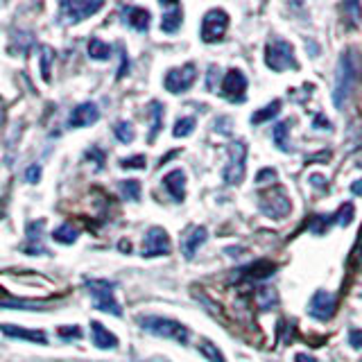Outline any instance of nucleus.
Returning <instances> with one entry per match:
<instances>
[{
  "mask_svg": "<svg viewBox=\"0 0 362 362\" xmlns=\"http://www.w3.org/2000/svg\"><path fill=\"white\" fill-rule=\"evenodd\" d=\"M204 240H206V229L204 226H192V229L181 238V252H184V258H192L197 254L199 245H204Z\"/></svg>",
  "mask_w": 362,
  "mask_h": 362,
  "instance_id": "2eb2a0df",
  "label": "nucleus"
},
{
  "mask_svg": "<svg viewBox=\"0 0 362 362\" xmlns=\"http://www.w3.org/2000/svg\"><path fill=\"white\" fill-rule=\"evenodd\" d=\"M351 192H354V195H362V179H358V181L351 184Z\"/></svg>",
  "mask_w": 362,
  "mask_h": 362,
  "instance_id": "4c0bfd02",
  "label": "nucleus"
},
{
  "mask_svg": "<svg viewBox=\"0 0 362 362\" xmlns=\"http://www.w3.org/2000/svg\"><path fill=\"white\" fill-rule=\"evenodd\" d=\"M62 335H73V337H79V335H82V331H79V328H71V331H64V328H62Z\"/></svg>",
  "mask_w": 362,
  "mask_h": 362,
  "instance_id": "58836bf2",
  "label": "nucleus"
},
{
  "mask_svg": "<svg viewBox=\"0 0 362 362\" xmlns=\"http://www.w3.org/2000/svg\"><path fill=\"white\" fill-rule=\"evenodd\" d=\"M335 305H337V299L331 292L317 290L313 294V301H310V315L317 317V320H328V317L335 313Z\"/></svg>",
  "mask_w": 362,
  "mask_h": 362,
  "instance_id": "ddd939ff",
  "label": "nucleus"
},
{
  "mask_svg": "<svg viewBox=\"0 0 362 362\" xmlns=\"http://www.w3.org/2000/svg\"><path fill=\"white\" fill-rule=\"evenodd\" d=\"M25 179H28V184H37V181L41 179V168L39 165H30L28 173H25Z\"/></svg>",
  "mask_w": 362,
  "mask_h": 362,
  "instance_id": "c9c22d12",
  "label": "nucleus"
},
{
  "mask_svg": "<svg viewBox=\"0 0 362 362\" xmlns=\"http://www.w3.org/2000/svg\"><path fill=\"white\" fill-rule=\"evenodd\" d=\"M120 192L127 199L139 202L141 199V184L136 179H124V181H120Z\"/></svg>",
  "mask_w": 362,
  "mask_h": 362,
  "instance_id": "cd10ccee",
  "label": "nucleus"
},
{
  "mask_svg": "<svg viewBox=\"0 0 362 362\" xmlns=\"http://www.w3.org/2000/svg\"><path fill=\"white\" fill-rule=\"evenodd\" d=\"M267 179L276 181V170H260V173L256 175V184H267Z\"/></svg>",
  "mask_w": 362,
  "mask_h": 362,
  "instance_id": "f704fd0d",
  "label": "nucleus"
},
{
  "mask_svg": "<svg viewBox=\"0 0 362 362\" xmlns=\"http://www.w3.org/2000/svg\"><path fill=\"white\" fill-rule=\"evenodd\" d=\"M163 186L168 188V192L173 195L175 202H184V197H186V175H184V170H173V173H168L165 179H163Z\"/></svg>",
  "mask_w": 362,
  "mask_h": 362,
  "instance_id": "f3484780",
  "label": "nucleus"
},
{
  "mask_svg": "<svg viewBox=\"0 0 362 362\" xmlns=\"http://www.w3.org/2000/svg\"><path fill=\"white\" fill-rule=\"evenodd\" d=\"M86 290H88L90 297H93L98 310L116 315V317L122 315L120 303L116 301V294H113V292H116V286H113L111 281H107V279H88L86 281Z\"/></svg>",
  "mask_w": 362,
  "mask_h": 362,
  "instance_id": "f03ea898",
  "label": "nucleus"
},
{
  "mask_svg": "<svg viewBox=\"0 0 362 362\" xmlns=\"http://www.w3.org/2000/svg\"><path fill=\"white\" fill-rule=\"evenodd\" d=\"M5 120V105H3V100H0V124H3Z\"/></svg>",
  "mask_w": 362,
  "mask_h": 362,
  "instance_id": "ea45409f",
  "label": "nucleus"
},
{
  "mask_svg": "<svg viewBox=\"0 0 362 362\" xmlns=\"http://www.w3.org/2000/svg\"><path fill=\"white\" fill-rule=\"evenodd\" d=\"M90 339H93V344L102 351H109V349L118 346V337L113 335L109 328L102 326L100 322H90Z\"/></svg>",
  "mask_w": 362,
  "mask_h": 362,
  "instance_id": "dca6fc26",
  "label": "nucleus"
},
{
  "mask_svg": "<svg viewBox=\"0 0 362 362\" xmlns=\"http://www.w3.org/2000/svg\"><path fill=\"white\" fill-rule=\"evenodd\" d=\"M199 354L206 358L209 362H226V358L222 356V351L215 346L213 342H209V339H204V342L199 344Z\"/></svg>",
  "mask_w": 362,
  "mask_h": 362,
  "instance_id": "bb28decb",
  "label": "nucleus"
},
{
  "mask_svg": "<svg viewBox=\"0 0 362 362\" xmlns=\"http://www.w3.org/2000/svg\"><path fill=\"white\" fill-rule=\"evenodd\" d=\"M290 124H292V120H283V122H276V127H274V145L281 152H292V143L288 139Z\"/></svg>",
  "mask_w": 362,
  "mask_h": 362,
  "instance_id": "4be33fe9",
  "label": "nucleus"
},
{
  "mask_svg": "<svg viewBox=\"0 0 362 362\" xmlns=\"http://www.w3.org/2000/svg\"><path fill=\"white\" fill-rule=\"evenodd\" d=\"M111 52L113 48L109 43H105L102 39L93 37L88 41V54H90V59H95V62H109L111 59Z\"/></svg>",
  "mask_w": 362,
  "mask_h": 362,
  "instance_id": "412c9836",
  "label": "nucleus"
},
{
  "mask_svg": "<svg viewBox=\"0 0 362 362\" xmlns=\"http://www.w3.org/2000/svg\"><path fill=\"white\" fill-rule=\"evenodd\" d=\"M120 168H124V170H129V168H134V170H145V156L139 154V156L122 158V161H120Z\"/></svg>",
  "mask_w": 362,
  "mask_h": 362,
  "instance_id": "473e14b6",
  "label": "nucleus"
},
{
  "mask_svg": "<svg viewBox=\"0 0 362 362\" xmlns=\"http://www.w3.org/2000/svg\"><path fill=\"white\" fill-rule=\"evenodd\" d=\"M113 134H116V139L120 141V143H132L134 139H136V132H134V127L129 122H118L116 127H113Z\"/></svg>",
  "mask_w": 362,
  "mask_h": 362,
  "instance_id": "c756f323",
  "label": "nucleus"
},
{
  "mask_svg": "<svg viewBox=\"0 0 362 362\" xmlns=\"http://www.w3.org/2000/svg\"><path fill=\"white\" fill-rule=\"evenodd\" d=\"M52 238L57 243H62V245H73L77 240V231L73 229L71 224H62V226H57Z\"/></svg>",
  "mask_w": 362,
  "mask_h": 362,
  "instance_id": "393cba45",
  "label": "nucleus"
},
{
  "mask_svg": "<svg viewBox=\"0 0 362 362\" xmlns=\"http://www.w3.org/2000/svg\"><path fill=\"white\" fill-rule=\"evenodd\" d=\"M229 28V14L224 9H211L202 21V41L218 43L224 39V32Z\"/></svg>",
  "mask_w": 362,
  "mask_h": 362,
  "instance_id": "0eeeda50",
  "label": "nucleus"
},
{
  "mask_svg": "<svg viewBox=\"0 0 362 362\" xmlns=\"http://www.w3.org/2000/svg\"><path fill=\"white\" fill-rule=\"evenodd\" d=\"M195 124H197V120L192 118V116L179 118V120L175 122V129H173V134L177 136V139H184V136H190L192 132H195Z\"/></svg>",
  "mask_w": 362,
  "mask_h": 362,
  "instance_id": "a878e982",
  "label": "nucleus"
},
{
  "mask_svg": "<svg viewBox=\"0 0 362 362\" xmlns=\"http://www.w3.org/2000/svg\"><path fill=\"white\" fill-rule=\"evenodd\" d=\"M100 120V109L93 105V102H82V105H77L71 116H68V127H75V129H82V127H88V124H93Z\"/></svg>",
  "mask_w": 362,
  "mask_h": 362,
  "instance_id": "f8f14e48",
  "label": "nucleus"
},
{
  "mask_svg": "<svg viewBox=\"0 0 362 362\" xmlns=\"http://www.w3.org/2000/svg\"><path fill=\"white\" fill-rule=\"evenodd\" d=\"M258 206L272 220H283L292 211V204H290V199L286 195V190H281V188L279 190L274 188V190L265 192V195H260Z\"/></svg>",
  "mask_w": 362,
  "mask_h": 362,
  "instance_id": "6e6552de",
  "label": "nucleus"
},
{
  "mask_svg": "<svg viewBox=\"0 0 362 362\" xmlns=\"http://www.w3.org/2000/svg\"><path fill=\"white\" fill-rule=\"evenodd\" d=\"M102 7H105L102 0H64L59 5L62 18H64V23H68V25H71V23H82L84 18L93 16Z\"/></svg>",
  "mask_w": 362,
  "mask_h": 362,
  "instance_id": "423d86ee",
  "label": "nucleus"
},
{
  "mask_svg": "<svg viewBox=\"0 0 362 362\" xmlns=\"http://www.w3.org/2000/svg\"><path fill=\"white\" fill-rule=\"evenodd\" d=\"M150 113H152V132H150V143L158 136V132H161V124H163V107H161V102H152L150 105Z\"/></svg>",
  "mask_w": 362,
  "mask_h": 362,
  "instance_id": "5701e85b",
  "label": "nucleus"
},
{
  "mask_svg": "<svg viewBox=\"0 0 362 362\" xmlns=\"http://www.w3.org/2000/svg\"><path fill=\"white\" fill-rule=\"evenodd\" d=\"M265 64L272 71L283 73L290 68H297V59H294V48L286 39H274L267 43L265 48Z\"/></svg>",
  "mask_w": 362,
  "mask_h": 362,
  "instance_id": "39448f33",
  "label": "nucleus"
},
{
  "mask_svg": "<svg viewBox=\"0 0 362 362\" xmlns=\"http://www.w3.org/2000/svg\"><path fill=\"white\" fill-rule=\"evenodd\" d=\"M43 220L39 222H30L28 224V243H25V252L32 254V256H37V254H48V249L43 247V240H41V231H43Z\"/></svg>",
  "mask_w": 362,
  "mask_h": 362,
  "instance_id": "a211bd4d",
  "label": "nucleus"
},
{
  "mask_svg": "<svg viewBox=\"0 0 362 362\" xmlns=\"http://www.w3.org/2000/svg\"><path fill=\"white\" fill-rule=\"evenodd\" d=\"M195 79H197V68L192 66V64H184V66H179V68H170V71L165 73L163 77V84L165 88L170 90V93H184V90H188L192 84H195Z\"/></svg>",
  "mask_w": 362,
  "mask_h": 362,
  "instance_id": "1a4fd4ad",
  "label": "nucleus"
},
{
  "mask_svg": "<svg viewBox=\"0 0 362 362\" xmlns=\"http://www.w3.org/2000/svg\"><path fill=\"white\" fill-rule=\"evenodd\" d=\"M331 222H335L333 215H315V218L310 220V231L315 235H322L326 231V226L331 224Z\"/></svg>",
  "mask_w": 362,
  "mask_h": 362,
  "instance_id": "7c9ffc66",
  "label": "nucleus"
},
{
  "mask_svg": "<svg viewBox=\"0 0 362 362\" xmlns=\"http://www.w3.org/2000/svg\"><path fill=\"white\" fill-rule=\"evenodd\" d=\"M0 333H5L7 337H16V339H28L34 344H48V337L43 331H30V328H21L14 324H0Z\"/></svg>",
  "mask_w": 362,
  "mask_h": 362,
  "instance_id": "4468645a",
  "label": "nucleus"
},
{
  "mask_svg": "<svg viewBox=\"0 0 362 362\" xmlns=\"http://www.w3.org/2000/svg\"><path fill=\"white\" fill-rule=\"evenodd\" d=\"M356 82V66H354V54L344 52L342 59L337 64V73H335V88H333V102L337 109L344 107V100L351 93Z\"/></svg>",
  "mask_w": 362,
  "mask_h": 362,
  "instance_id": "7ed1b4c3",
  "label": "nucleus"
},
{
  "mask_svg": "<svg viewBox=\"0 0 362 362\" xmlns=\"http://www.w3.org/2000/svg\"><path fill=\"white\" fill-rule=\"evenodd\" d=\"M145 258H154V256H168L170 254V238L165 229L161 226H152L150 231L143 238V252Z\"/></svg>",
  "mask_w": 362,
  "mask_h": 362,
  "instance_id": "9d476101",
  "label": "nucleus"
},
{
  "mask_svg": "<svg viewBox=\"0 0 362 362\" xmlns=\"http://www.w3.org/2000/svg\"><path fill=\"white\" fill-rule=\"evenodd\" d=\"M279 111H281V100H274V102H269V105L265 109H260L256 111L254 116H252V122L254 124H260V122H267L269 118H274L279 116Z\"/></svg>",
  "mask_w": 362,
  "mask_h": 362,
  "instance_id": "b1692460",
  "label": "nucleus"
},
{
  "mask_svg": "<svg viewBox=\"0 0 362 362\" xmlns=\"http://www.w3.org/2000/svg\"><path fill=\"white\" fill-rule=\"evenodd\" d=\"M150 21H152V14L143 7H124V23H127L129 28L139 30V32H147L150 30Z\"/></svg>",
  "mask_w": 362,
  "mask_h": 362,
  "instance_id": "6ab92c4d",
  "label": "nucleus"
},
{
  "mask_svg": "<svg viewBox=\"0 0 362 362\" xmlns=\"http://www.w3.org/2000/svg\"><path fill=\"white\" fill-rule=\"evenodd\" d=\"M354 215H356L354 204H351V202H344L342 206L337 209V213L333 215V218H335V222H337L339 226H346L351 220H354Z\"/></svg>",
  "mask_w": 362,
  "mask_h": 362,
  "instance_id": "c85d7f7f",
  "label": "nucleus"
},
{
  "mask_svg": "<svg viewBox=\"0 0 362 362\" xmlns=\"http://www.w3.org/2000/svg\"><path fill=\"white\" fill-rule=\"evenodd\" d=\"M245 90H247V77L243 75V71L231 68L222 79V95L229 102H245L247 95Z\"/></svg>",
  "mask_w": 362,
  "mask_h": 362,
  "instance_id": "9b49d317",
  "label": "nucleus"
},
{
  "mask_svg": "<svg viewBox=\"0 0 362 362\" xmlns=\"http://www.w3.org/2000/svg\"><path fill=\"white\" fill-rule=\"evenodd\" d=\"M226 154H229V163L224 168V181L229 186L243 184L247 173V143L245 141L229 143L226 145Z\"/></svg>",
  "mask_w": 362,
  "mask_h": 362,
  "instance_id": "20e7f679",
  "label": "nucleus"
},
{
  "mask_svg": "<svg viewBox=\"0 0 362 362\" xmlns=\"http://www.w3.org/2000/svg\"><path fill=\"white\" fill-rule=\"evenodd\" d=\"M349 344L354 349H362V331L360 328H351L349 331Z\"/></svg>",
  "mask_w": 362,
  "mask_h": 362,
  "instance_id": "72a5a7b5",
  "label": "nucleus"
},
{
  "mask_svg": "<svg viewBox=\"0 0 362 362\" xmlns=\"http://www.w3.org/2000/svg\"><path fill=\"white\" fill-rule=\"evenodd\" d=\"M294 362H317L313 356H308V354H297L294 356Z\"/></svg>",
  "mask_w": 362,
  "mask_h": 362,
  "instance_id": "e433bc0d",
  "label": "nucleus"
},
{
  "mask_svg": "<svg viewBox=\"0 0 362 362\" xmlns=\"http://www.w3.org/2000/svg\"><path fill=\"white\" fill-rule=\"evenodd\" d=\"M139 324L143 331L152 333L156 337H165V339H175L179 344H186L190 339V331L179 324L175 320H168V317H158V315H141L139 317Z\"/></svg>",
  "mask_w": 362,
  "mask_h": 362,
  "instance_id": "f257e3e1",
  "label": "nucleus"
},
{
  "mask_svg": "<svg viewBox=\"0 0 362 362\" xmlns=\"http://www.w3.org/2000/svg\"><path fill=\"white\" fill-rule=\"evenodd\" d=\"M41 73H43V79L45 82H50V62L54 59V52L48 48V45H43L41 48Z\"/></svg>",
  "mask_w": 362,
  "mask_h": 362,
  "instance_id": "2f4dec72",
  "label": "nucleus"
},
{
  "mask_svg": "<svg viewBox=\"0 0 362 362\" xmlns=\"http://www.w3.org/2000/svg\"><path fill=\"white\" fill-rule=\"evenodd\" d=\"M165 7V14L161 21V30L165 34H175L181 28V18H184V11H181L179 3H163Z\"/></svg>",
  "mask_w": 362,
  "mask_h": 362,
  "instance_id": "aec40b11",
  "label": "nucleus"
}]
</instances>
